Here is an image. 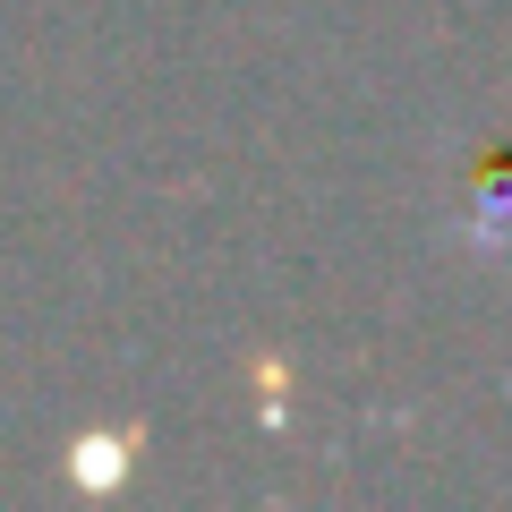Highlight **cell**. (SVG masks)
Returning a JSON list of instances; mask_svg holds the SVG:
<instances>
[{
  "instance_id": "1",
  "label": "cell",
  "mask_w": 512,
  "mask_h": 512,
  "mask_svg": "<svg viewBox=\"0 0 512 512\" xmlns=\"http://www.w3.org/2000/svg\"><path fill=\"white\" fill-rule=\"evenodd\" d=\"M69 478H77V487H94V495L120 487V478H128V444H120V436H86V444H69Z\"/></svg>"
}]
</instances>
